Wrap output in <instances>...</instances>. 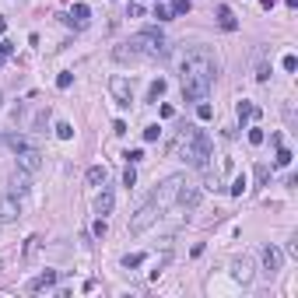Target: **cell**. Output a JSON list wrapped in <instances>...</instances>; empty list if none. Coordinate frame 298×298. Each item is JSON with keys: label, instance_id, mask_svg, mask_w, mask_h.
Listing matches in <instances>:
<instances>
[{"label": "cell", "instance_id": "obj_36", "mask_svg": "<svg viewBox=\"0 0 298 298\" xmlns=\"http://www.w3.org/2000/svg\"><path fill=\"white\" fill-rule=\"evenodd\" d=\"M155 18H158V21H169L172 14H169V7H162V4H158V7H155Z\"/></svg>", "mask_w": 298, "mask_h": 298}, {"label": "cell", "instance_id": "obj_14", "mask_svg": "<svg viewBox=\"0 0 298 298\" xmlns=\"http://www.w3.org/2000/svg\"><path fill=\"white\" fill-rule=\"evenodd\" d=\"M113 204H116V197H113V190H109V186H102V193H98V200H95V214H109L113 211Z\"/></svg>", "mask_w": 298, "mask_h": 298}, {"label": "cell", "instance_id": "obj_21", "mask_svg": "<svg viewBox=\"0 0 298 298\" xmlns=\"http://www.w3.org/2000/svg\"><path fill=\"white\" fill-rule=\"evenodd\" d=\"M144 259H147L144 253H130V256H123V267H127V270H137V267L144 263Z\"/></svg>", "mask_w": 298, "mask_h": 298}, {"label": "cell", "instance_id": "obj_6", "mask_svg": "<svg viewBox=\"0 0 298 298\" xmlns=\"http://www.w3.org/2000/svg\"><path fill=\"white\" fill-rule=\"evenodd\" d=\"M18 217H21V204H18V197H14V193L0 197V225H11V221H18Z\"/></svg>", "mask_w": 298, "mask_h": 298}, {"label": "cell", "instance_id": "obj_37", "mask_svg": "<svg viewBox=\"0 0 298 298\" xmlns=\"http://www.w3.org/2000/svg\"><path fill=\"white\" fill-rule=\"evenodd\" d=\"M123 158H127V162H130V165H137V162H140V158H144V151H127V155H123Z\"/></svg>", "mask_w": 298, "mask_h": 298}, {"label": "cell", "instance_id": "obj_35", "mask_svg": "<svg viewBox=\"0 0 298 298\" xmlns=\"http://www.w3.org/2000/svg\"><path fill=\"white\" fill-rule=\"evenodd\" d=\"M137 182V172H133V165H127V172H123V186H133Z\"/></svg>", "mask_w": 298, "mask_h": 298}, {"label": "cell", "instance_id": "obj_15", "mask_svg": "<svg viewBox=\"0 0 298 298\" xmlns=\"http://www.w3.org/2000/svg\"><path fill=\"white\" fill-rule=\"evenodd\" d=\"M56 281H60V274H56V270H46V274H39V277H32L28 288H32V291H46V288H53Z\"/></svg>", "mask_w": 298, "mask_h": 298}, {"label": "cell", "instance_id": "obj_42", "mask_svg": "<svg viewBox=\"0 0 298 298\" xmlns=\"http://www.w3.org/2000/svg\"><path fill=\"white\" fill-rule=\"evenodd\" d=\"M0 102H4V95H0Z\"/></svg>", "mask_w": 298, "mask_h": 298}, {"label": "cell", "instance_id": "obj_25", "mask_svg": "<svg viewBox=\"0 0 298 298\" xmlns=\"http://www.w3.org/2000/svg\"><path fill=\"white\" fill-rule=\"evenodd\" d=\"M263 140H267V133L259 130V127H253V130H249V144H253V147H259Z\"/></svg>", "mask_w": 298, "mask_h": 298}, {"label": "cell", "instance_id": "obj_41", "mask_svg": "<svg viewBox=\"0 0 298 298\" xmlns=\"http://www.w3.org/2000/svg\"><path fill=\"white\" fill-rule=\"evenodd\" d=\"M4 60H7V56H4V53H0V67H4Z\"/></svg>", "mask_w": 298, "mask_h": 298}, {"label": "cell", "instance_id": "obj_3", "mask_svg": "<svg viewBox=\"0 0 298 298\" xmlns=\"http://www.w3.org/2000/svg\"><path fill=\"white\" fill-rule=\"evenodd\" d=\"M130 46L137 49V56H165V53H169V43H165V35H162L158 28L137 32L133 39H130Z\"/></svg>", "mask_w": 298, "mask_h": 298}, {"label": "cell", "instance_id": "obj_1", "mask_svg": "<svg viewBox=\"0 0 298 298\" xmlns=\"http://www.w3.org/2000/svg\"><path fill=\"white\" fill-rule=\"evenodd\" d=\"M214 74H217V60L211 56V49L197 46L182 56V95L186 102H204L211 85H214Z\"/></svg>", "mask_w": 298, "mask_h": 298}, {"label": "cell", "instance_id": "obj_30", "mask_svg": "<svg viewBox=\"0 0 298 298\" xmlns=\"http://www.w3.org/2000/svg\"><path fill=\"white\" fill-rule=\"evenodd\" d=\"M7 144L14 147V151H25V147H32V144H28L25 137H18V133H14V137H7Z\"/></svg>", "mask_w": 298, "mask_h": 298}, {"label": "cell", "instance_id": "obj_33", "mask_svg": "<svg viewBox=\"0 0 298 298\" xmlns=\"http://www.w3.org/2000/svg\"><path fill=\"white\" fill-rule=\"evenodd\" d=\"M281 67H284V70H288V74H295V70H298V60H295V56H291V53H288V56H284V60H281Z\"/></svg>", "mask_w": 298, "mask_h": 298}, {"label": "cell", "instance_id": "obj_2", "mask_svg": "<svg viewBox=\"0 0 298 298\" xmlns=\"http://www.w3.org/2000/svg\"><path fill=\"white\" fill-rule=\"evenodd\" d=\"M179 155L190 162L193 169H207V162H211V137L204 130L186 127L182 137H179Z\"/></svg>", "mask_w": 298, "mask_h": 298}, {"label": "cell", "instance_id": "obj_16", "mask_svg": "<svg viewBox=\"0 0 298 298\" xmlns=\"http://www.w3.org/2000/svg\"><path fill=\"white\" fill-rule=\"evenodd\" d=\"M235 116H239V123H246V120H253V116H259V109H256L253 102H246V98H242V102L235 105Z\"/></svg>", "mask_w": 298, "mask_h": 298}, {"label": "cell", "instance_id": "obj_24", "mask_svg": "<svg viewBox=\"0 0 298 298\" xmlns=\"http://www.w3.org/2000/svg\"><path fill=\"white\" fill-rule=\"evenodd\" d=\"M246 186H249V179H246V175H235V182H232V197H242Z\"/></svg>", "mask_w": 298, "mask_h": 298}, {"label": "cell", "instance_id": "obj_29", "mask_svg": "<svg viewBox=\"0 0 298 298\" xmlns=\"http://www.w3.org/2000/svg\"><path fill=\"white\" fill-rule=\"evenodd\" d=\"M267 78H270V63L259 60V67H256V81H267Z\"/></svg>", "mask_w": 298, "mask_h": 298}, {"label": "cell", "instance_id": "obj_34", "mask_svg": "<svg viewBox=\"0 0 298 298\" xmlns=\"http://www.w3.org/2000/svg\"><path fill=\"white\" fill-rule=\"evenodd\" d=\"M197 116H200V120H211V116H214V109H211L207 102H200V105H197Z\"/></svg>", "mask_w": 298, "mask_h": 298}, {"label": "cell", "instance_id": "obj_10", "mask_svg": "<svg viewBox=\"0 0 298 298\" xmlns=\"http://www.w3.org/2000/svg\"><path fill=\"white\" fill-rule=\"evenodd\" d=\"M109 91H113V98H116L120 105H130L133 88H130V81H127V78H113V81H109Z\"/></svg>", "mask_w": 298, "mask_h": 298}, {"label": "cell", "instance_id": "obj_5", "mask_svg": "<svg viewBox=\"0 0 298 298\" xmlns=\"http://www.w3.org/2000/svg\"><path fill=\"white\" fill-rule=\"evenodd\" d=\"M175 204L182 207V211H193L197 204H200V190L193 182H179V193H175Z\"/></svg>", "mask_w": 298, "mask_h": 298}, {"label": "cell", "instance_id": "obj_27", "mask_svg": "<svg viewBox=\"0 0 298 298\" xmlns=\"http://www.w3.org/2000/svg\"><path fill=\"white\" fill-rule=\"evenodd\" d=\"M267 179H270V169L267 165H256V186H267Z\"/></svg>", "mask_w": 298, "mask_h": 298}, {"label": "cell", "instance_id": "obj_31", "mask_svg": "<svg viewBox=\"0 0 298 298\" xmlns=\"http://www.w3.org/2000/svg\"><path fill=\"white\" fill-rule=\"evenodd\" d=\"M91 232H95V239H105V232H109L105 217H98V221H95V225H91Z\"/></svg>", "mask_w": 298, "mask_h": 298}, {"label": "cell", "instance_id": "obj_7", "mask_svg": "<svg viewBox=\"0 0 298 298\" xmlns=\"http://www.w3.org/2000/svg\"><path fill=\"white\" fill-rule=\"evenodd\" d=\"M14 155H18V169H21V172H28V175L43 169V155L35 151V147H25V151H14Z\"/></svg>", "mask_w": 298, "mask_h": 298}, {"label": "cell", "instance_id": "obj_40", "mask_svg": "<svg viewBox=\"0 0 298 298\" xmlns=\"http://www.w3.org/2000/svg\"><path fill=\"white\" fill-rule=\"evenodd\" d=\"M259 4H263V7H267V11H270V7H274V4H277V0H259Z\"/></svg>", "mask_w": 298, "mask_h": 298}, {"label": "cell", "instance_id": "obj_17", "mask_svg": "<svg viewBox=\"0 0 298 298\" xmlns=\"http://www.w3.org/2000/svg\"><path fill=\"white\" fill-rule=\"evenodd\" d=\"M39 249H43V235H28V239H25V249H21V256H25V259H32V256L39 253Z\"/></svg>", "mask_w": 298, "mask_h": 298}, {"label": "cell", "instance_id": "obj_9", "mask_svg": "<svg viewBox=\"0 0 298 298\" xmlns=\"http://www.w3.org/2000/svg\"><path fill=\"white\" fill-rule=\"evenodd\" d=\"M179 182H182V175H172V179H165L162 186H158V190H155V200L165 207L169 200H175V193H179Z\"/></svg>", "mask_w": 298, "mask_h": 298}, {"label": "cell", "instance_id": "obj_13", "mask_svg": "<svg viewBox=\"0 0 298 298\" xmlns=\"http://www.w3.org/2000/svg\"><path fill=\"white\" fill-rule=\"evenodd\" d=\"M28 190H32V179H28V172L18 169V172L11 175V193H14V197H25Z\"/></svg>", "mask_w": 298, "mask_h": 298}, {"label": "cell", "instance_id": "obj_4", "mask_svg": "<svg viewBox=\"0 0 298 298\" xmlns=\"http://www.w3.org/2000/svg\"><path fill=\"white\" fill-rule=\"evenodd\" d=\"M162 211H165V207H162L158 200H147V204H144V207H140V211L130 217V232H133V235H140L144 228H151L155 221L162 217Z\"/></svg>", "mask_w": 298, "mask_h": 298}, {"label": "cell", "instance_id": "obj_12", "mask_svg": "<svg viewBox=\"0 0 298 298\" xmlns=\"http://www.w3.org/2000/svg\"><path fill=\"white\" fill-rule=\"evenodd\" d=\"M232 277L239 281V284H249L253 281V259H235V263H232Z\"/></svg>", "mask_w": 298, "mask_h": 298}, {"label": "cell", "instance_id": "obj_18", "mask_svg": "<svg viewBox=\"0 0 298 298\" xmlns=\"http://www.w3.org/2000/svg\"><path fill=\"white\" fill-rule=\"evenodd\" d=\"M217 21H221V28H225V32H235V14H232L228 7H217Z\"/></svg>", "mask_w": 298, "mask_h": 298}, {"label": "cell", "instance_id": "obj_32", "mask_svg": "<svg viewBox=\"0 0 298 298\" xmlns=\"http://www.w3.org/2000/svg\"><path fill=\"white\" fill-rule=\"evenodd\" d=\"M284 165H291V151H288V147L277 151V169H284Z\"/></svg>", "mask_w": 298, "mask_h": 298}, {"label": "cell", "instance_id": "obj_38", "mask_svg": "<svg viewBox=\"0 0 298 298\" xmlns=\"http://www.w3.org/2000/svg\"><path fill=\"white\" fill-rule=\"evenodd\" d=\"M127 14H130V18H140V14H144V7H140V4H130V7H127Z\"/></svg>", "mask_w": 298, "mask_h": 298}, {"label": "cell", "instance_id": "obj_11", "mask_svg": "<svg viewBox=\"0 0 298 298\" xmlns=\"http://www.w3.org/2000/svg\"><path fill=\"white\" fill-rule=\"evenodd\" d=\"M88 18H91L88 4H74V7H70V14H67L63 21H67L70 28H85V25H88Z\"/></svg>", "mask_w": 298, "mask_h": 298}, {"label": "cell", "instance_id": "obj_19", "mask_svg": "<svg viewBox=\"0 0 298 298\" xmlns=\"http://www.w3.org/2000/svg\"><path fill=\"white\" fill-rule=\"evenodd\" d=\"M105 179H109V172H105L102 165H91V169H88V182H91V186H102Z\"/></svg>", "mask_w": 298, "mask_h": 298}, {"label": "cell", "instance_id": "obj_8", "mask_svg": "<svg viewBox=\"0 0 298 298\" xmlns=\"http://www.w3.org/2000/svg\"><path fill=\"white\" fill-rule=\"evenodd\" d=\"M259 259H263V270H267V274H277V270L284 267V253H281L277 246H263V256H259Z\"/></svg>", "mask_w": 298, "mask_h": 298}, {"label": "cell", "instance_id": "obj_26", "mask_svg": "<svg viewBox=\"0 0 298 298\" xmlns=\"http://www.w3.org/2000/svg\"><path fill=\"white\" fill-rule=\"evenodd\" d=\"M56 137H60V140H70V137H74V127H70V123H56Z\"/></svg>", "mask_w": 298, "mask_h": 298}, {"label": "cell", "instance_id": "obj_22", "mask_svg": "<svg viewBox=\"0 0 298 298\" xmlns=\"http://www.w3.org/2000/svg\"><path fill=\"white\" fill-rule=\"evenodd\" d=\"M186 11H190V0H172V7H169L172 18H179V14H186Z\"/></svg>", "mask_w": 298, "mask_h": 298}, {"label": "cell", "instance_id": "obj_39", "mask_svg": "<svg viewBox=\"0 0 298 298\" xmlns=\"http://www.w3.org/2000/svg\"><path fill=\"white\" fill-rule=\"evenodd\" d=\"M113 133H120V137H123V133H127V123H123V120H116V123H113Z\"/></svg>", "mask_w": 298, "mask_h": 298}, {"label": "cell", "instance_id": "obj_28", "mask_svg": "<svg viewBox=\"0 0 298 298\" xmlns=\"http://www.w3.org/2000/svg\"><path fill=\"white\" fill-rule=\"evenodd\" d=\"M70 85H74V74H70V70H63L60 78H56V88H63V91H67Z\"/></svg>", "mask_w": 298, "mask_h": 298}, {"label": "cell", "instance_id": "obj_23", "mask_svg": "<svg viewBox=\"0 0 298 298\" xmlns=\"http://www.w3.org/2000/svg\"><path fill=\"white\" fill-rule=\"evenodd\" d=\"M158 137H162V127H158V123H151V127H144V140H147V144H155Z\"/></svg>", "mask_w": 298, "mask_h": 298}, {"label": "cell", "instance_id": "obj_20", "mask_svg": "<svg viewBox=\"0 0 298 298\" xmlns=\"http://www.w3.org/2000/svg\"><path fill=\"white\" fill-rule=\"evenodd\" d=\"M165 95V81L158 78V81H151V88H147V102H158Z\"/></svg>", "mask_w": 298, "mask_h": 298}]
</instances>
